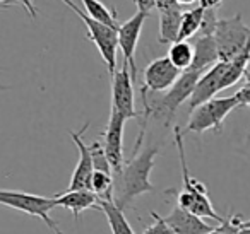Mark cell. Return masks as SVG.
I'll use <instances>...</instances> for the list:
<instances>
[{
	"instance_id": "1",
	"label": "cell",
	"mask_w": 250,
	"mask_h": 234,
	"mask_svg": "<svg viewBox=\"0 0 250 234\" xmlns=\"http://www.w3.org/2000/svg\"><path fill=\"white\" fill-rule=\"evenodd\" d=\"M160 152L158 145H149L143 149L141 152H136L134 157L124 166V171L118 176L122 183L120 195L115 200L122 210L132 203L137 196L144 195L147 192H154L156 186L151 183V171L156 164V156Z\"/></svg>"
},
{
	"instance_id": "2",
	"label": "cell",
	"mask_w": 250,
	"mask_h": 234,
	"mask_svg": "<svg viewBox=\"0 0 250 234\" xmlns=\"http://www.w3.org/2000/svg\"><path fill=\"white\" fill-rule=\"evenodd\" d=\"M175 145H177L178 159H180V168H182V179H184V186H182L180 192H175V190H168L167 193H175L177 196V205H180L182 209L188 210V212L195 214L199 217H209L212 220H218L219 224L223 222V217L219 215L214 210L211 203V198L208 195V188H206L204 183H201L199 179H195L194 176H190L187 166V159H185V149H184V132L182 128L175 127Z\"/></svg>"
},
{
	"instance_id": "3",
	"label": "cell",
	"mask_w": 250,
	"mask_h": 234,
	"mask_svg": "<svg viewBox=\"0 0 250 234\" xmlns=\"http://www.w3.org/2000/svg\"><path fill=\"white\" fill-rule=\"evenodd\" d=\"M201 76L202 74L195 72V70H190V69L184 70L182 76L177 79V82H175L163 96L154 99L153 103H149V101L144 103V121L141 128H146V123L151 115L165 118V127H170L175 115H177L178 108L187 99H190L192 93H194V89H195V84L201 79Z\"/></svg>"
},
{
	"instance_id": "4",
	"label": "cell",
	"mask_w": 250,
	"mask_h": 234,
	"mask_svg": "<svg viewBox=\"0 0 250 234\" xmlns=\"http://www.w3.org/2000/svg\"><path fill=\"white\" fill-rule=\"evenodd\" d=\"M235 108H238V101H236L235 94L228 98H212V99L206 101L201 106L190 111V118H188L185 132L204 134L208 130H212L219 134L226 117Z\"/></svg>"
},
{
	"instance_id": "5",
	"label": "cell",
	"mask_w": 250,
	"mask_h": 234,
	"mask_svg": "<svg viewBox=\"0 0 250 234\" xmlns=\"http://www.w3.org/2000/svg\"><path fill=\"white\" fill-rule=\"evenodd\" d=\"M0 205L11 207V209L24 212L28 215L38 217L55 234H63L60 231L59 224L50 215V212L57 207L55 196L48 198V196L33 195V193H26V192H16V190H0Z\"/></svg>"
},
{
	"instance_id": "6",
	"label": "cell",
	"mask_w": 250,
	"mask_h": 234,
	"mask_svg": "<svg viewBox=\"0 0 250 234\" xmlns=\"http://www.w3.org/2000/svg\"><path fill=\"white\" fill-rule=\"evenodd\" d=\"M214 39L218 45L219 62H231L250 41V26L243 22L240 14L228 19H218Z\"/></svg>"
},
{
	"instance_id": "7",
	"label": "cell",
	"mask_w": 250,
	"mask_h": 234,
	"mask_svg": "<svg viewBox=\"0 0 250 234\" xmlns=\"http://www.w3.org/2000/svg\"><path fill=\"white\" fill-rule=\"evenodd\" d=\"M76 14L83 19V22L86 24L87 36L94 43V46L100 52L101 58L106 63V69L110 72V76H113L117 72V53H118V29L110 28L106 24L93 21L91 18H87L83 11H76Z\"/></svg>"
},
{
	"instance_id": "8",
	"label": "cell",
	"mask_w": 250,
	"mask_h": 234,
	"mask_svg": "<svg viewBox=\"0 0 250 234\" xmlns=\"http://www.w3.org/2000/svg\"><path fill=\"white\" fill-rule=\"evenodd\" d=\"M134 77L130 69L122 63V69L111 76V111L124 117L125 120L137 118L134 101Z\"/></svg>"
},
{
	"instance_id": "9",
	"label": "cell",
	"mask_w": 250,
	"mask_h": 234,
	"mask_svg": "<svg viewBox=\"0 0 250 234\" xmlns=\"http://www.w3.org/2000/svg\"><path fill=\"white\" fill-rule=\"evenodd\" d=\"M180 76H182V70L177 69L170 62L168 57H160V58L147 63L146 70H144V84L141 93L143 94L165 93V91H168L177 82V79Z\"/></svg>"
},
{
	"instance_id": "10",
	"label": "cell",
	"mask_w": 250,
	"mask_h": 234,
	"mask_svg": "<svg viewBox=\"0 0 250 234\" xmlns=\"http://www.w3.org/2000/svg\"><path fill=\"white\" fill-rule=\"evenodd\" d=\"M147 19V14L137 11L130 19L122 22L118 26V48L124 53V65L130 69V74L136 79L137 76V67H136V48L139 43L141 33H143V26Z\"/></svg>"
},
{
	"instance_id": "11",
	"label": "cell",
	"mask_w": 250,
	"mask_h": 234,
	"mask_svg": "<svg viewBox=\"0 0 250 234\" xmlns=\"http://www.w3.org/2000/svg\"><path fill=\"white\" fill-rule=\"evenodd\" d=\"M125 118L118 113L111 111L110 120H108L106 130L103 134V145L106 152L108 162L111 166L113 175L120 176L124 171V128H125Z\"/></svg>"
},
{
	"instance_id": "12",
	"label": "cell",
	"mask_w": 250,
	"mask_h": 234,
	"mask_svg": "<svg viewBox=\"0 0 250 234\" xmlns=\"http://www.w3.org/2000/svg\"><path fill=\"white\" fill-rule=\"evenodd\" d=\"M226 69H228V62H218L202 74L201 79L195 84V89L192 93L190 99H188L190 111L201 106L206 101L212 99L216 96V93L223 91V77H225Z\"/></svg>"
},
{
	"instance_id": "13",
	"label": "cell",
	"mask_w": 250,
	"mask_h": 234,
	"mask_svg": "<svg viewBox=\"0 0 250 234\" xmlns=\"http://www.w3.org/2000/svg\"><path fill=\"white\" fill-rule=\"evenodd\" d=\"M87 127H89V123L84 125L81 128V132H72V140L77 145V151H79V161H77V166L74 169L67 190H91V178H93L94 173V164L89 147H87V144L83 138V134L87 130Z\"/></svg>"
},
{
	"instance_id": "14",
	"label": "cell",
	"mask_w": 250,
	"mask_h": 234,
	"mask_svg": "<svg viewBox=\"0 0 250 234\" xmlns=\"http://www.w3.org/2000/svg\"><path fill=\"white\" fill-rule=\"evenodd\" d=\"M163 219L175 234H211L216 229L211 224L204 222L202 217L182 209L180 205H175Z\"/></svg>"
},
{
	"instance_id": "15",
	"label": "cell",
	"mask_w": 250,
	"mask_h": 234,
	"mask_svg": "<svg viewBox=\"0 0 250 234\" xmlns=\"http://www.w3.org/2000/svg\"><path fill=\"white\" fill-rule=\"evenodd\" d=\"M57 207L69 209L74 215V220L77 222L79 215L87 209H100V198L91 190H65L55 196Z\"/></svg>"
},
{
	"instance_id": "16",
	"label": "cell",
	"mask_w": 250,
	"mask_h": 234,
	"mask_svg": "<svg viewBox=\"0 0 250 234\" xmlns=\"http://www.w3.org/2000/svg\"><path fill=\"white\" fill-rule=\"evenodd\" d=\"M218 62L219 53L214 36H197L194 41V60H192L190 70L204 74Z\"/></svg>"
},
{
	"instance_id": "17",
	"label": "cell",
	"mask_w": 250,
	"mask_h": 234,
	"mask_svg": "<svg viewBox=\"0 0 250 234\" xmlns=\"http://www.w3.org/2000/svg\"><path fill=\"white\" fill-rule=\"evenodd\" d=\"M182 5L168 11L160 12V43L168 45V43L178 41V33H180V21H182Z\"/></svg>"
},
{
	"instance_id": "18",
	"label": "cell",
	"mask_w": 250,
	"mask_h": 234,
	"mask_svg": "<svg viewBox=\"0 0 250 234\" xmlns=\"http://www.w3.org/2000/svg\"><path fill=\"white\" fill-rule=\"evenodd\" d=\"M100 210L106 215L108 226L111 229V234H136L130 222L125 217L124 210L115 203V198L111 200H100Z\"/></svg>"
},
{
	"instance_id": "19",
	"label": "cell",
	"mask_w": 250,
	"mask_h": 234,
	"mask_svg": "<svg viewBox=\"0 0 250 234\" xmlns=\"http://www.w3.org/2000/svg\"><path fill=\"white\" fill-rule=\"evenodd\" d=\"M81 2L84 4V14L87 18H91L96 22H101V24L110 26V28L118 29L120 22L117 21V11H115V7L108 9L100 0H81Z\"/></svg>"
},
{
	"instance_id": "20",
	"label": "cell",
	"mask_w": 250,
	"mask_h": 234,
	"mask_svg": "<svg viewBox=\"0 0 250 234\" xmlns=\"http://www.w3.org/2000/svg\"><path fill=\"white\" fill-rule=\"evenodd\" d=\"M168 58L170 62L173 63L177 69H180L182 72L187 69H190L192 65V60H194V45L188 41H178L171 43L170 45V50H168Z\"/></svg>"
},
{
	"instance_id": "21",
	"label": "cell",
	"mask_w": 250,
	"mask_h": 234,
	"mask_svg": "<svg viewBox=\"0 0 250 234\" xmlns=\"http://www.w3.org/2000/svg\"><path fill=\"white\" fill-rule=\"evenodd\" d=\"M202 18H204V9L199 5V7L187 11L182 14L180 21V33H178V39L182 41H187L188 38L199 35V29L202 24Z\"/></svg>"
},
{
	"instance_id": "22",
	"label": "cell",
	"mask_w": 250,
	"mask_h": 234,
	"mask_svg": "<svg viewBox=\"0 0 250 234\" xmlns=\"http://www.w3.org/2000/svg\"><path fill=\"white\" fill-rule=\"evenodd\" d=\"M113 175L104 171H94L91 178V192H94L100 200L113 198Z\"/></svg>"
},
{
	"instance_id": "23",
	"label": "cell",
	"mask_w": 250,
	"mask_h": 234,
	"mask_svg": "<svg viewBox=\"0 0 250 234\" xmlns=\"http://www.w3.org/2000/svg\"><path fill=\"white\" fill-rule=\"evenodd\" d=\"M89 152H91V157H93V164H94V171H104V173H111V166L108 162L106 157V152H104V145L101 140H93L89 145Z\"/></svg>"
},
{
	"instance_id": "24",
	"label": "cell",
	"mask_w": 250,
	"mask_h": 234,
	"mask_svg": "<svg viewBox=\"0 0 250 234\" xmlns=\"http://www.w3.org/2000/svg\"><path fill=\"white\" fill-rule=\"evenodd\" d=\"M151 215H153L154 222L151 224L149 227H146V229H144V234H175L173 231H171V227L165 222V219L160 215V214L153 210V212H151Z\"/></svg>"
},
{
	"instance_id": "25",
	"label": "cell",
	"mask_w": 250,
	"mask_h": 234,
	"mask_svg": "<svg viewBox=\"0 0 250 234\" xmlns=\"http://www.w3.org/2000/svg\"><path fill=\"white\" fill-rule=\"evenodd\" d=\"M236 101H238V106H247L250 108V82H245L235 94Z\"/></svg>"
},
{
	"instance_id": "26",
	"label": "cell",
	"mask_w": 250,
	"mask_h": 234,
	"mask_svg": "<svg viewBox=\"0 0 250 234\" xmlns=\"http://www.w3.org/2000/svg\"><path fill=\"white\" fill-rule=\"evenodd\" d=\"M134 4H136L137 11L139 12H144V14L149 16L151 11H154V0H134Z\"/></svg>"
},
{
	"instance_id": "27",
	"label": "cell",
	"mask_w": 250,
	"mask_h": 234,
	"mask_svg": "<svg viewBox=\"0 0 250 234\" xmlns=\"http://www.w3.org/2000/svg\"><path fill=\"white\" fill-rule=\"evenodd\" d=\"M178 2L177 0H154V7L158 9V12H163V11H168V9H173V7H178Z\"/></svg>"
},
{
	"instance_id": "28",
	"label": "cell",
	"mask_w": 250,
	"mask_h": 234,
	"mask_svg": "<svg viewBox=\"0 0 250 234\" xmlns=\"http://www.w3.org/2000/svg\"><path fill=\"white\" fill-rule=\"evenodd\" d=\"M7 2L22 5V7L28 11V14L31 16V18H36V7H35V4H33V0H7Z\"/></svg>"
},
{
	"instance_id": "29",
	"label": "cell",
	"mask_w": 250,
	"mask_h": 234,
	"mask_svg": "<svg viewBox=\"0 0 250 234\" xmlns=\"http://www.w3.org/2000/svg\"><path fill=\"white\" fill-rule=\"evenodd\" d=\"M62 2H63V4H65V5H69V7H70V9H72V11H74V12H76V11H79V7H77V5H76V4H74L72 0H62Z\"/></svg>"
},
{
	"instance_id": "30",
	"label": "cell",
	"mask_w": 250,
	"mask_h": 234,
	"mask_svg": "<svg viewBox=\"0 0 250 234\" xmlns=\"http://www.w3.org/2000/svg\"><path fill=\"white\" fill-rule=\"evenodd\" d=\"M243 79H245V82H250V62H249V65H247L245 72H243Z\"/></svg>"
},
{
	"instance_id": "31",
	"label": "cell",
	"mask_w": 250,
	"mask_h": 234,
	"mask_svg": "<svg viewBox=\"0 0 250 234\" xmlns=\"http://www.w3.org/2000/svg\"><path fill=\"white\" fill-rule=\"evenodd\" d=\"M177 2L180 5H190V4H194V2H197V0H177Z\"/></svg>"
},
{
	"instance_id": "32",
	"label": "cell",
	"mask_w": 250,
	"mask_h": 234,
	"mask_svg": "<svg viewBox=\"0 0 250 234\" xmlns=\"http://www.w3.org/2000/svg\"><path fill=\"white\" fill-rule=\"evenodd\" d=\"M236 234H250V227H245V226H242V229L238 231Z\"/></svg>"
},
{
	"instance_id": "33",
	"label": "cell",
	"mask_w": 250,
	"mask_h": 234,
	"mask_svg": "<svg viewBox=\"0 0 250 234\" xmlns=\"http://www.w3.org/2000/svg\"><path fill=\"white\" fill-rule=\"evenodd\" d=\"M12 4H0V9H7V7H11Z\"/></svg>"
},
{
	"instance_id": "34",
	"label": "cell",
	"mask_w": 250,
	"mask_h": 234,
	"mask_svg": "<svg viewBox=\"0 0 250 234\" xmlns=\"http://www.w3.org/2000/svg\"><path fill=\"white\" fill-rule=\"evenodd\" d=\"M9 86H4V84H0V91H7Z\"/></svg>"
},
{
	"instance_id": "35",
	"label": "cell",
	"mask_w": 250,
	"mask_h": 234,
	"mask_svg": "<svg viewBox=\"0 0 250 234\" xmlns=\"http://www.w3.org/2000/svg\"><path fill=\"white\" fill-rule=\"evenodd\" d=\"M243 226H245V227H250V220H247V222H243Z\"/></svg>"
},
{
	"instance_id": "36",
	"label": "cell",
	"mask_w": 250,
	"mask_h": 234,
	"mask_svg": "<svg viewBox=\"0 0 250 234\" xmlns=\"http://www.w3.org/2000/svg\"><path fill=\"white\" fill-rule=\"evenodd\" d=\"M0 4H11V2H7V0H0Z\"/></svg>"
}]
</instances>
